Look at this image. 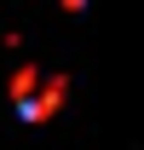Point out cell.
<instances>
[{"label":"cell","mask_w":144,"mask_h":150,"mask_svg":"<svg viewBox=\"0 0 144 150\" xmlns=\"http://www.w3.org/2000/svg\"><path fill=\"white\" fill-rule=\"evenodd\" d=\"M64 93H69V81H64V75H46V87H40V98H29V104H23V121H52V110L58 104H64Z\"/></svg>","instance_id":"6da1fadb"},{"label":"cell","mask_w":144,"mask_h":150,"mask_svg":"<svg viewBox=\"0 0 144 150\" xmlns=\"http://www.w3.org/2000/svg\"><path fill=\"white\" fill-rule=\"evenodd\" d=\"M35 87H46V81H40V69H35V64H23V69L12 75V98H18V110L29 104V93H35Z\"/></svg>","instance_id":"7a4b0ae2"}]
</instances>
